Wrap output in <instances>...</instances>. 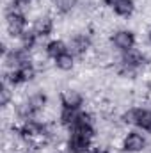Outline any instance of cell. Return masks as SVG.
<instances>
[{
  "instance_id": "cell-1",
  "label": "cell",
  "mask_w": 151,
  "mask_h": 153,
  "mask_svg": "<svg viewBox=\"0 0 151 153\" xmlns=\"http://www.w3.org/2000/svg\"><path fill=\"white\" fill-rule=\"evenodd\" d=\"M27 25H29V16L25 14V11L20 9L5 11V32L9 34V38L20 39L25 30H29Z\"/></svg>"
},
{
  "instance_id": "cell-2",
  "label": "cell",
  "mask_w": 151,
  "mask_h": 153,
  "mask_svg": "<svg viewBox=\"0 0 151 153\" xmlns=\"http://www.w3.org/2000/svg\"><path fill=\"white\" fill-rule=\"evenodd\" d=\"M68 48H70V52L78 57V59H87L89 55H91V52H93V48H94V39L91 34H87V32H84V30H80V32H73V34H70V41H68Z\"/></svg>"
},
{
  "instance_id": "cell-3",
  "label": "cell",
  "mask_w": 151,
  "mask_h": 153,
  "mask_svg": "<svg viewBox=\"0 0 151 153\" xmlns=\"http://www.w3.org/2000/svg\"><path fill=\"white\" fill-rule=\"evenodd\" d=\"M119 148L123 153H142L148 148V139L141 130H130L121 137Z\"/></svg>"
},
{
  "instance_id": "cell-4",
  "label": "cell",
  "mask_w": 151,
  "mask_h": 153,
  "mask_svg": "<svg viewBox=\"0 0 151 153\" xmlns=\"http://www.w3.org/2000/svg\"><path fill=\"white\" fill-rule=\"evenodd\" d=\"M110 45L119 53L128 52V50L135 48V45H137L135 32L132 29H117V30H114L112 36H110Z\"/></svg>"
},
{
  "instance_id": "cell-5",
  "label": "cell",
  "mask_w": 151,
  "mask_h": 153,
  "mask_svg": "<svg viewBox=\"0 0 151 153\" xmlns=\"http://www.w3.org/2000/svg\"><path fill=\"white\" fill-rule=\"evenodd\" d=\"M93 137H87L84 134L70 132L64 141V148L68 153H89L93 148Z\"/></svg>"
},
{
  "instance_id": "cell-6",
  "label": "cell",
  "mask_w": 151,
  "mask_h": 153,
  "mask_svg": "<svg viewBox=\"0 0 151 153\" xmlns=\"http://www.w3.org/2000/svg\"><path fill=\"white\" fill-rule=\"evenodd\" d=\"M59 102H61V107H66V109H84V103H85V96L82 91H78L75 87H66L61 91L59 94Z\"/></svg>"
},
{
  "instance_id": "cell-7",
  "label": "cell",
  "mask_w": 151,
  "mask_h": 153,
  "mask_svg": "<svg viewBox=\"0 0 151 153\" xmlns=\"http://www.w3.org/2000/svg\"><path fill=\"white\" fill-rule=\"evenodd\" d=\"M53 29H55V20H53L52 14H39V16H36L34 23H32V27H30V30H32L39 39L48 38V36L53 32Z\"/></svg>"
},
{
  "instance_id": "cell-8",
  "label": "cell",
  "mask_w": 151,
  "mask_h": 153,
  "mask_svg": "<svg viewBox=\"0 0 151 153\" xmlns=\"http://www.w3.org/2000/svg\"><path fill=\"white\" fill-rule=\"evenodd\" d=\"M133 126H137L142 132L151 134V109L133 107Z\"/></svg>"
},
{
  "instance_id": "cell-9",
  "label": "cell",
  "mask_w": 151,
  "mask_h": 153,
  "mask_svg": "<svg viewBox=\"0 0 151 153\" xmlns=\"http://www.w3.org/2000/svg\"><path fill=\"white\" fill-rule=\"evenodd\" d=\"M80 112H82V109L78 111V109H66V107H61V112H59V125H61L62 128L70 130L76 121H78Z\"/></svg>"
},
{
  "instance_id": "cell-10",
  "label": "cell",
  "mask_w": 151,
  "mask_h": 153,
  "mask_svg": "<svg viewBox=\"0 0 151 153\" xmlns=\"http://www.w3.org/2000/svg\"><path fill=\"white\" fill-rule=\"evenodd\" d=\"M112 11L117 18H132L133 13L137 11V4L135 0H119L112 7Z\"/></svg>"
},
{
  "instance_id": "cell-11",
  "label": "cell",
  "mask_w": 151,
  "mask_h": 153,
  "mask_svg": "<svg viewBox=\"0 0 151 153\" xmlns=\"http://www.w3.org/2000/svg\"><path fill=\"white\" fill-rule=\"evenodd\" d=\"M78 7V0H52V13L59 16H68Z\"/></svg>"
},
{
  "instance_id": "cell-12",
  "label": "cell",
  "mask_w": 151,
  "mask_h": 153,
  "mask_svg": "<svg viewBox=\"0 0 151 153\" xmlns=\"http://www.w3.org/2000/svg\"><path fill=\"white\" fill-rule=\"evenodd\" d=\"M70 48H68V43L66 41H62V39H52V41H48L46 45H44V53L48 55V59H55L57 55H61V53H64V52H68Z\"/></svg>"
},
{
  "instance_id": "cell-13",
  "label": "cell",
  "mask_w": 151,
  "mask_h": 153,
  "mask_svg": "<svg viewBox=\"0 0 151 153\" xmlns=\"http://www.w3.org/2000/svg\"><path fill=\"white\" fill-rule=\"evenodd\" d=\"M75 59L76 57L68 50V52H64V53H61V55H57L53 59V66L59 71H71L75 68Z\"/></svg>"
},
{
  "instance_id": "cell-14",
  "label": "cell",
  "mask_w": 151,
  "mask_h": 153,
  "mask_svg": "<svg viewBox=\"0 0 151 153\" xmlns=\"http://www.w3.org/2000/svg\"><path fill=\"white\" fill-rule=\"evenodd\" d=\"M11 102H14V87L9 85L7 82H2V87H0V105H2V109H7Z\"/></svg>"
},
{
  "instance_id": "cell-15",
  "label": "cell",
  "mask_w": 151,
  "mask_h": 153,
  "mask_svg": "<svg viewBox=\"0 0 151 153\" xmlns=\"http://www.w3.org/2000/svg\"><path fill=\"white\" fill-rule=\"evenodd\" d=\"M38 0H11V7L9 9H20V11H25L29 7H32Z\"/></svg>"
},
{
  "instance_id": "cell-16",
  "label": "cell",
  "mask_w": 151,
  "mask_h": 153,
  "mask_svg": "<svg viewBox=\"0 0 151 153\" xmlns=\"http://www.w3.org/2000/svg\"><path fill=\"white\" fill-rule=\"evenodd\" d=\"M101 2H103L105 5H109V7H114V5H115L119 0H101Z\"/></svg>"
},
{
  "instance_id": "cell-17",
  "label": "cell",
  "mask_w": 151,
  "mask_h": 153,
  "mask_svg": "<svg viewBox=\"0 0 151 153\" xmlns=\"http://www.w3.org/2000/svg\"><path fill=\"white\" fill-rule=\"evenodd\" d=\"M148 38H150V41H151V29H150V32H148Z\"/></svg>"
}]
</instances>
